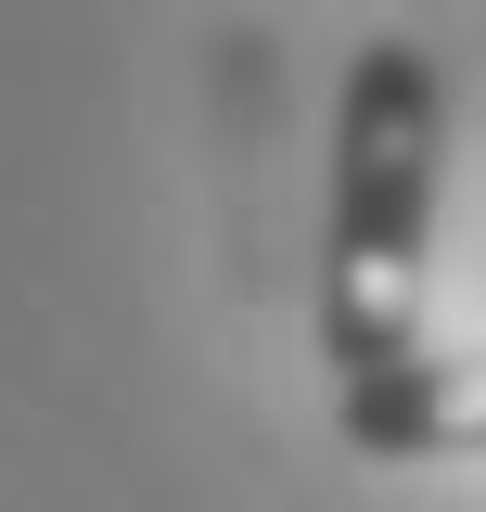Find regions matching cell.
Here are the masks:
<instances>
[{
	"mask_svg": "<svg viewBox=\"0 0 486 512\" xmlns=\"http://www.w3.org/2000/svg\"><path fill=\"white\" fill-rule=\"evenodd\" d=\"M435 192H448V77L423 39H359L333 90V218H320V359L384 384L423 359Z\"/></svg>",
	"mask_w": 486,
	"mask_h": 512,
	"instance_id": "6da1fadb",
	"label": "cell"
},
{
	"mask_svg": "<svg viewBox=\"0 0 486 512\" xmlns=\"http://www.w3.org/2000/svg\"><path fill=\"white\" fill-rule=\"evenodd\" d=\"M333 423L359 461H486V346H448V359H410L384 384H346Z\"/></svg>",
	"mask_w": 486,
	"mask_h": 512,
	"instance_id": "7a4b0ae2",
	"label": "cell"
}]
</instances>
